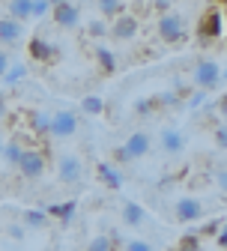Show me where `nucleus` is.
I'll use <instances>...</instances> for the list:
<instances>
[{"instance_id":"f257e3e1","label":"nucleus","mask_w":227,"mask_h":251,"mask_svg":"<svg viewBox=\"0 0 227 251\" xmlns=\"http://www.w3.org/2000/svg\"><path fill=\"white\" fill-rule=\"evenodd\" d=\"M150 152H152V135L138 129L114 150V165H132L138 159H147Z\"/></svg>"},{"instance_id":"f03ea898","label":"nucleus","mask_w":227,"mask_h":251,"mask_svg":"<svg viewBox=\"0 0 227 251\" xmlns=\"http://www.w3.org/2000/svg\"><path fill=\"white\" fill-rule=\"evenodd\" d=\"M155 30H158V39L168 42V45L182 42L185 39V18H182V12H174V9L161 12L155 18Z\"/></svg>"},{"instance_id":"7ed1b4c3","label":"nucleus","mask_w":227,"mask_h":251,"mask_svg":"<svg viewBox=\"0 0 227 251\" xmlns=\"http://www.w3.org/2000/svg\"><path fill=\"white\" fill-rule=\"evenodd\" d=\"M78 132H81V120H78V114L72 108H60V111L51 114V135L48 138H54V141H69Z\"/></svg>"},{"instance_id":"20e7f679","label":"nucleus","mask_w":227,"mask_h":251,"mask_svg":"<svg viewBox=\"0 0 227 251\" xmlns=\"http://www.w3.org/2000/svg\"><path fill=\"white\" fill-rule=\"evenodd\" d=\"M203 215H206V203L198 195H182V198L174 201V218H177V222H182V225L201 222Z\"/></svg>"},{"instance_id":"39448f33","label":"nucleus","mask_w":227,"mask_h":251,"mask_svg":"<svg viewBox=\"0 0 227 251\" xmlns=\"http://www.w3.org/2000/svg\"><path fill=\"white\" fill-rule=\"evenodd\" d=\"M51 18L60 30H78L84 24V6L81 3H54Z\"/></svg>"},{"instance_id":"423d86ee","label":"nucleus","mask_w":227,"mask_h":251,"mask_svg":"<svg viewBox=\"0 0 227 251\" xmlns=\"http://www.w3.org/2000/svg\"><path fill=\"white\" fill-rule=\"evenodd\" d=\"M191 78H194V87H198V90L212 93V90L221 87V66H218L215 60H201L198 66H194Z\"/></svg>"},{"instance_id":"0eeeda50","label":"nucleus","mask_w":227,"mask_h":251,"mask_svg":"<svg viewBox=\"0 0 227 251\" xmlns=\"http://www.w3.org/2000/svg\"><path fill=\"white\" fill-rule=\"evenodd\" d=\"M57 176H60V182H66V185L81 182V176H84V162H81V155H75V152L57 155Z\"/></svg>"},{"instance_id":"6e6552de","label":"nucleus","mask_w":227,"mask_h":251,"mask_svg":"<svg viewBox=\"0 0 227 251\" xmlns=\"http://www.w3.org/2000/svg\"><path fill=\"white\" fill-rule=\"evenodd\" d=\"M188 147V135L177 126H165V129L158 132V150L165 155H182Z\"/></svg>"},{"instance_id":"1a4fd4ad","label":"nucleus","mask_w":227,"mask_h":251,"mask_svg":"<svg viewBox=\"0 0 227 251\" xmlns=\"http://www.w3.org/2000/svg\"><path fill=\"white\" fill-rule=\"evenodd\" d=\"M45 152H39V150H27L24 155H21V162H18V174L24 176V179H39L42 174H45Z\"/></svg>"},{"instance_id":"9d476101","label":"nucleus","mask_w":227,"mask_h":251,"mask_svg":"<svg viewBox=\"0 0 227 251\" xmlns=\"http://www.w3.org/2000/svg\"><path fill=\"white\" fill-rule=\"evenodd\" d=\"M224 15H221V9H209L201 21H198V33H201V39H218V36H224Z\"/></svg>"},{"instance_id":"9b49d317","label":"nucleus","mask_w":227,"mask_h":251,"mask_svg":"<svg viewBox=\"0 0 227 251\" xmlns=\"http://www.w3.org/2000/svg\"><path fill=\"white\" fill-rule=\"evenodd\" d=\"M120 215H123V225H126V227H135V230H141V227L150 225L147 209H144L141 203H135V201H123V203H120Z\"/></svg>"},{"instance_id":"f8f14e48","label":"nucleus","mask_w":227,"mask_h":251,"mask_svg":"<svg viewBox=\"0 0 227 251\" xmlns=\"http://www.w3.org/2000/svg\"><path fill=\"white\" fill-rule=\"evenodd\" d=\"M138 27H141V21H138L135 15L123 12L117 21H111V36L120 39V42H128V39H135V36H138Z\"/></svg>"},{"instance_id":"ddd939ff","label":"nucleus","mask_w":227,"mask_h":251,"mask_svg":"<svg viewBox=\"0 0 227 251\" xmlns=\"http://www.w3.org/2000/svg\"><path fill=\"white\" fill-rule=\"evenodd\" d=\"M27 51H30V57H33L36 63H45V66H48V63H54L57 60V45L54 42H48V39H42V36H33V39H30V45H27Z\"/></svg>"},{"instance_id":"4468645a","label":"nucleus","mask_w":227,"mask_h":251,"mask_svg":"<svg viewBox=\"0 0 227 251\" xmlns=\"http://www.w3.org/2000/svg\"><path fill=\"white\" fill-rule=\"evenodd\" d=\"M24 39V24L12 21L9 15H0V45H18Z\"/></svg>"},{"instance_id":"2eb2a0df","label":"nucleus","mask_w":227,"mask_h":251,"mask_svg":"<svg viewBox=\"0 0 227 251\" xmlns=\"http://www.w3.org/2000/svg\"><path fill=\"white\" fill-rule=\"evenodd\" d=\"M27 152V147H24V141L21 138H6L3 141V150H0V159H3V165L6 168H18V162H21V155Z\"/></svg>"},{"instance_id":"dca6fc26","label":"nucleus","mask_w":227,"mask_h":251,"mask_svg":"<svg viewBox=\"0 0 227 251\" xmlns=\"http://www.w3.org/2000/svg\"><path fill=\"white\" fill-rule=\"evenodd\" d=\"M48 218H54V222H60L63 227H69L72 225V218H75V212H78V201H66V203H51L48 209Z\"/></svg>"},{"instance_id":"f3484780","label":"nucleus","mask_w":227,"mask_h":251,"mask_svg":"<svg viewBox=\"0 0 227 251\" xmlns=\"http://www.w3.org/2000/svg\"><path fill=\"white\" fill-rule=\"evenodd\" d=\"M21 225H24V230H45V227L51 225V218H48V212H45V209L30 206V209H24V212H21Z\"/></svg>"},{"instance_id":"a211bd4d","label":"nucleus","mask_w":227,"mask_h":251,"mask_svg":"<svg viewBox=\"0 0 227 251\" xmlns=\"http://www.w3.org/2000/svg\"><path fill=\"white\" fill-rule=\"evenodd\" d=\"M96 174H99V179L105 182V188H111V192H120L123 188V174L117 171L114 162H99L96 165Z\"/></svg>"},{"instance_id":"6ab92c4d","label":"nucleus","mask_w":227,"mask_h":251,"mask_svg":"<svg viewBox=\"0 0 227 251\" xmlns=\"http://www.w3.org/2000/svg\"><path fill=\"white\" fill-rule=\"evenodd\" d=\"M6 15L18 24H27L33 21V3L30 0H12V3H6Z\"/></svg>"},{"instance_id":"aec40b11","label":"nucleus","mask_w":227,"mask_h":251,"mask_svg":"<svg viewBox=\"0 0 227 251\" xmlns=\"http://www.w3.org/2000/svg\"><path fill=\"white\" fill-rule=\"evenodd\" d=\"M126 9H128V6H126V3H120V0H99V3H96V12H99V15H102V21H108V24H111V21H117Z\"/></svg>"},{"instance_id":"412c9836","label":"nucleus","mask_w":227,"mask_h":251,"mask_svg":"<svg viewBox=\"0 0 227 251\" xmlns=\"http://www.w3.org/2000/svg\"><path fill=\"white\" fill-rule=\"evenodd\" d=\"M30 129H33L39 138H48L51 135V111H30Z\"/></svg>"},{"instance_id":"4be33fe9","label":"nucleus","mask_w":227,"mask_h":251,"mask_svg":"<svg viewBox=\"0 0 227 251\" xmlns=\"http://www.w3.org/2000/svg\"><path fill=\"white\" fill-rule=\"evenodd\" d=\"M93 54H96V60H99V69H102V72H114V69H117V54H114L108 45H96Z\"/></svg>"},{"instance_id":"5701e85b","label":"nucleus","mask_w":227,"mask_h":251,"mask_svg":"<svg viewBox=\"0 0 227 251\" xmlns=\"http://www.w3.org/2000/svg\"><path fill=\"white\" fill-rule=\"evenodd\" d=\"M105 108H108V105H105V99H102V96H93V93L81 99V111H84L87 117H102V114H105Z\"/></svg>"},{"instance_id":"b1692460","label":"nucleus","mask_w":227,"mask_h":251,"mask_svg":"<svg viewBox=\"0 0 227 251\" xmlns=\"http://www.w3.org/2000/svg\"><path fill=\"white\" fill-rule=\"evenodd\" d=\"M24 78H27V66H24V63H15V66L6 69V75L0 78V81H3V87H18Z\"/></svg>"},{"instance_id":"393cba45","label":"nucleus","mask_w":227,"mask_h":251,"mask_svg":"<svg viewBox=\"0 0 227 251\" xmlns=\"http://www.w3.org/2000/svg\"><path fill=\"white\" fill-rule=\"evenodd\" d=\"M114 245H117V242H114L111 233H96V236L87 242L84 251H114Z\"/></svg>"},{"instance_id":"a878e982","label":"nucleus","mask_w":227,"mask_h":251,"mask_svg":"<svg viewBox=\"0 0 227 251\" xmlns=\"http://www.w3.org/2000/svg\"><path fill=\"white\" fill-rule=\"evenodd\" d=\"M87 36H93V39L111 36V24H108V21H102V18H96V21H87Z\"/></svg>"},{"instance_id":"bb28decb","label":"nucleus","mask_w":227,"mask_h":251,"mask_svg":"<svg viewBox=\"0 0 227 251\" xmlns=\"http://www.w3.org/2000/svg\"><path fill=\"white\" fill-rule=\"evenodd\" d=\"M212 185L218 188L224 198H227V165H218V168L212 171Z\"/></svg>"},{"instance_id":"cd10ccee","label":"nucleus","mask_w":227,"mask_h":251,"mask_svg":"<svg viewBox=\"0 0 227 251\" xmlns=\"http://www.w3.org/2000/svg\"><path fill=\"white\" fill-rule=\"evenodd\" d=\"M126 251H155V248H152V242L144 239V236H128V239H126Z\"/></svg>"},{"instance_id":"c85d7f7f","label":"nucleus","mask_w":227,"mask_h":251,"mask_svg":"<svg viewBox=\"0 0 227 251\" xmlns=\"http://www.w3.org/2000/svg\"><path fill=\"white\" fill-rule=\"evenodd\" d=\"M177 251H201V233H191V236H182Z\"/></svg>"},{"instance_id":"c756f323","label":"nucleus","mask_w":227,"mask_h":251,"mask_svg":"<svg viewBox=\"0 0 227 251\" xmlns=\"http://www.w3.org/2000/svg\"><path fill=\"white\" fill-rule=\"evenodd\" d=\"M212 138H215V144L221 147V150H227V123H218L215 129H212Z\"/></svg>"},{"instance_id":"7c9ffc66","label":"nucleus","mask_w":227,"mask_h":251,"mask_svg":"<svg viewBox=\"0 0 227 251\" xmlns=\"http://www.w3.org/2000/svg\"><path fill=\"white\" fill-rule=\"evenodd\" d=\"M51 6H54V3H48V0H39V3H33V21H36V18H45V15L51 12Z\"/></svg>"},{"instance_id":"2f4dec72","label":"nucleus","mask_w":227,"mask_h":251,"mask_svg":"<svg viewBox=\"0 0 227 251\" xmlns=\"http://www.w3.org/2000/svg\"><path fill=\"white\" fill-rule=\"evenodd\" d=\"M24 233H27V230H24L21 222H18V225H6V236H9V239H24Z\"/></svg>"},{"instance_id":"473e14b6","label":"nucleus","mask_w":227,"mask_h":251,"mask_svg":"<svg viewBox=\"0 0 227 251\" xmlns=\"http://www.w3.org/2000/svg\"><path fill=\"white\" fill-rule=\"evenodd\" d=\"M9 66H12V60H9V54H6L3 48H0V78L6 75V69H9Z\"/></svg>"},{"instance_id":"72a5a7b5","label":"nucleus","mask_w":227,"mask_h":251,"mask_svg":"<svg viewBox=\"0 0 227 251\" xmlns=\"http://www.w3.org/2000/svg\"><path fill=\"white\" fill-rule=\"evenodd\" d=\"M218 114H221L224 123H227V93H221V99H218Z\"/></svg>"},{"instance_id":"f704fd0d","label":"nucleus","mask_w":227,"mask_h":251,"mask_svg":"<svg viewBox=\"0 0 227 251\" xmlns=\"http://www.w3.org/2000/svg\"><path fill=\"white\" fill-rule=\"evenodd\" d=\"M218 245H221V248H227V222L218 227Z\"/></svg>"},{"instance_id":"c9c22d12","label":"nucleus","mask_w":227,"mask_h":251,"mask_svg":"<svg viewBox=\"0 0 227 251\" xmlns=\"http://www.w3.org/2000/svg\"><path fill=\"white\" fill-rule=\"evenodd\" d=\"M6 114H9V102H6L3 93H0V120H6Z\"/></svg>"},{"instance_id":"e433bc0d","label":"nucleus","mask_w":227,"mask_h":251,"mask_svg":"<svg viewBox=\"0 0 227 251\" xmlns=\"http://www.w3.org/2000/svg\"><path fill=\"white\" fill-rule=\"evenodd\" d=\"M221 81H224V84H227V69H224V72H221Z\"/></svg>"},{"instance_id":"4c0bfd02","label":"nucleus","mask_w":227,"mask_h":251,"mask_svg":"<svg viewBox=\"0 0 227 251\" xmlns=\"http://www.w3.org/2000/svg\"><path fill=\"white\" fill-rule=\"evenodd\" d=\"M3 141H6V138H3V135H0V150H3Z\"/></svg>"}]
</instances>
